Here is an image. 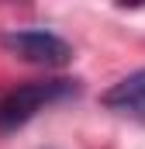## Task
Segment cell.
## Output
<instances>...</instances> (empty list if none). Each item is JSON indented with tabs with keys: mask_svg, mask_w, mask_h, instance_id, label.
I'll return each mask as SVG.
<instances>
[{
	"mask_svg": "<svg viewBox=\"0 0 145 149\" xmlns=\"http://www.w3.org/2000/svg\"><path fill=\"white\" fill-rule=\"evenodd\" d=\"M79 94V80H31V83H21L14 87L10 94L0 97V132H14L21 128L24 121H31L41 108L48 104H59L66 97Z\"/></svg>",
	"mask_w": 145,
	"mask_h": 149,
	"instance_id": "6da1fadb",
	"label": "cell"
},
{
	"mask_svg": "<svg viewBox=\"0 0 145 149\" xmlns=\"http://www.w3.org/2000/svg\"><path fill=\"white\" fill-rule=\"evenodd\" d=\"M0 45L7 52H14L24 63L35 66H66L72 59V45L55 31H41V28H17V31H3Z\"/></svg>",
	"mask_w": 145,
	"mask_h": 149,
	"instance_id": "7a4b0ae2",
	"label": "cell"
},
{
	"mask_svg": "<svg viewBox=\"0 0 145 149\" xmlns=\"http://www.w3.org/2000/svg\"><path fill=\"white\" fill-rule=\"evenodd\" d=\"M100 101H104V108H110V111L145 118V66L135 70V73H128V76H121L114 87H107L100 94Z\"/></svg>",
	"mask_w": 145,
	"mask_h": 149,
	"instance_id": "3957f363",
	"label": "cell"
}]
</instances>
